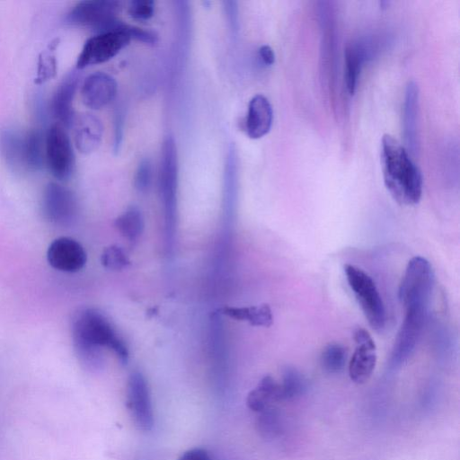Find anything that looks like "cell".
<instances>
[{
	"instance_id": "cell-13",
	"label": "cell",
	"mask_w": 460,
	"mask_h": 460,
	"mask_svg": "<svg viewBox=\"0 0 460 460\" xmlns=\"http://www.w3.org/2000/svg\"><path fill=\"white\" fill-rule=\"evenodd\" d=\"M353 338L357 346L349 363V376L352 382L361 385L370 378L375 370L376 347L365 329H357Z\"/></svg>"
},
{
	"instance_id": "cell-30",
	"label": "cell",
	"mask_w": 460,
	"mask_h": 460,
	"mask_svg": "<svg viewBox=\"0 0 460 460\" xmlns=\"http://www.w3.org/2000/svg\"><path fill=\"white\" fill-rule=\"evenodd\" d=\"M129 16L138 21H147L155 13V2L152 0H134L128 4Z\"/></svg>"
},
{
	"instance_id": "cell-34",
	"label": "cell",
	"mask_w": 460,
	"mask_h": 460,
	"mask_svg": "<svg viewBox=\"0 0 460 460\" xmlns=\"http://www.w3.org/2000/svg\"><path fill=\"white\" fill-rule=\"evenodd\" d=\"M259 57L261 59V61L267 66H270L275 62L274 51L268 45H263L260 48Z\"/></svg>"
},
{
	"instance_id": "cell-12",
	"label": "cell",
	"mask_w": 460,
	"mask_h": 460,
	"mask_svg": "<svg viewBox=\"0 0 460 460\" xmlns=\"http://www.w3.org/2000/svg\"><path fill=\"white\" fill-rule=\"evenodd\" d=\"M47 261L57 270L74 273L84 267L87 254L78 241L61 236L54 239L49 245Z\"/></svg>"
},
{
	"instance_id": "cell-5",
	"label": "cell",
	"mask_w": 460,
	"mask_h": 460,
	"mask_svg": "<svg viewBox=\"0 0 460 460\" xmlns=\"http://www.w3.org/2000/svg\"><path fill=\"white\" fill-rule=\"evenodd\" d=\"M344 272L369 325L376 331H381L385 325V309L374 280L362 269L353 264H345Z\"/></svg>"
},
{
	"instance_id": "cell-22",
	"label": "cell",
	"mask_w": 460,
	"mask_h": 460,
	"mask_svg": "<svg viewBox=\"0 0 460 460\" xmlns=\"http://www.w3.org/2000/svg\"><path fill=\"white\" fill-rule=\"evenodd\" d=\"M23 161L29 171H39L45 164V137L38 128L23 135Z\"/></svg>"
},
{
	"instance_id": "cell-15",
	"label": "cell",
	"mask_w": 460,
	"mask_h": 460,
	"mask_svg": "<svg viewBox=\"0 0 460 460\" xmlns=\"http://www.w3.org/2000/svg\"><path fill=\"white\" fill-rule=\"evenodd\" d=\"M78 85V75L73 71L57 87L50 102L52 115L65 128L75 119L73 101Z\"/></svg>"
},
{
	"instance_id": "cell-7",
	"label": "cell",
	"mask_w": 460,
	"mask_h": 460,
	"mask_svg": "<svg viewBox=\"0 0 460 460\" xmlns=\"http://www.w3.org/2000/svg\"><path fill=\"white\" fill-rule=\"evenodd\" d=\"M121 3L115 0H84L78 2L66 15L65 22L91 29L95 34L111 30Z\"/></svg>"
},
{
	"instance_id": "cell-27",
	"label": "cell",
	"mask_w": 460,
	"mask_h": 460,
	"mask_svg": "<svg viewBox=\"0 0 460 460\" xmlns=\"http://www.w3.org/2000/svg\"><path fill=\"white\" fill-rule=\"evenodd\" d=\"M347 361V350L341 344L332 343L324 348L320 362L323 369L329 374L340 373Z\"/></svg>"
},
{
	"instance_id": "cell-11",
	"label": "cell",
	"mask_w": 460,
	"mask_h": 460,
	"mask_svg": "<svg viewBox=\"0 0 460 460\" xmlns=\"http://www.w3.org/2000/svg\"><path fill=\"white\" fill-rule=\"evenodd\" d=\"M426 315V310L405 311L392 352V363L394 366L401 365L413 353L420 338Z\"/></svg>"
},
{
	"instance_id": "cell-9",
	"label": "cell",
	"mask_w": 460,
	"mask_h": 460,
	"mask_svg": "<svg viewBox=\"0 0 460 460\" xmlns=\"http://www.w3.org/2000/svg\"><path fill=\"white\" fill-rule=\"evenodd\" d=\"M126 405L135 426L149 431L154 426V411L150 390L144 375L139 371L130 374L127 383Z\"/></svg>"
},
{
	"instance_id": "cell-1",
	"label": "cell",
	"mask_w": 460,
	"mask_h": 460,
	"mask_svg": "<svg viewBox=\"0 0 460 460\" xmlns=\"http://www.w3.org/2000/svg\"><path fill=\"white\" fill-rule=\"evenodd\" d=\"M71 330L76 356L87 370L96 372L103 367L104 347L113 350L122 364H127L128 347L100 310L85 308L77 312L72 320Z\"/></svg>"
},
{
	"instance_id": "cell-25",
	"label": "cell",
	"mask_w": 460,
	"mask_h": 460,
	"mask_svg": "<svg viewBox=\"0 0 460 460\" xmlns=\"http://www.w3.org/2000/svg\"><path fill=\"white\" fill-rule=\"evenodd\" d=\"M59 44V39L52 40L40 53L37 61L36 76L34 83L42 84L54 78L58 71V59L56 50Z\"/></svg>"
},
{
	"instance_id": "cell-33",
	"label": "cell",
	"mask_w": 460,
	"mask_h": 460,
	"mask_svg": "<svg viewBox=\"0 0 460 460\" xmlns=\"http://www.w3.org/2000/svg\"><path fill=\"white\" fill-rule=\"evenodd\" d=\"M178 460H211L207 450L195 447L185 451Z\"/></svg>"
},
{
	"instance_id": "cell-10",
	"label": "cell",
	"mask_w": 460,
	"mask_h": 460,
	"mask_svg": "<svg viewBox=\"0 0 460 460\" xmlns=\"http://www.w3.org/2000/svg\"><path fill=\"white\" fill-rule=\"evenodd\" d=\"M77 210V199L71 190L53 181L46 185L41 199V211L46 220L67 226L75 218Z\"/></svg>"
},
{
	"instance_id": "cell-18",
	"label": "cell",
	"mask_w": 460,
	"mask_h": 460,
	"mask_svg": "<svg viewBox=\"0 0 460 460\" xmlns=\"http://www.w3.org/2000/svg\"><path fill=\"white\" fill-rule=\"evenodd\" d=\"M418 87L410 82L403 103V136L409 150L417 151Z\"/></svg>"
},
{
	"instance_id": "cell-3",
	"label": "cell",
	"mask_w": 460,
	"mask_h": 460,
	"mask_svg": "<svg viewBox=\"0 0 460 460\" xmlns=\"http://www.w3.org/2000/svg\"><path fill=\"white\" fill-rule=\"evenodd\" d=\"M178 160L175 142L168 137L163 143L159 172V190L164 207L166 243H173L177 211Z\"/></svg>"
},
{
	"instance_id": "cell-19",
	"label": "cell",
	"mask_w": 460,
	"mask_h": 460,
	"mask_svg": "<svg viewBox=\"0 0 460 460\" xmlns=\"http://www.w3.org/2000/svg\"><path fill=\"white\" fill-rule=\"evenodd\" d=\"M279 401H281L279 384L270 376L262 377L246 398L248 408L258 413Z\"/></svg>"
},
{
	"instance_id": "cell-29",
	"label": "cell",
	"mask_w": 460,
	"mask_h": 460,
	"mask_svg": "<svg viewBox=\"0 0 460 460\" xmlns=\"http://www.w3.org/2000/svg\"><path fill=\"white\" fill-rule=\"evenodd\" d=\"M101 262L103 267L111 270H119L130 264L128 255L118 245L106 247L101 255Z\"/></svg>"
},
{
	"instance_id": "cell-28",
	"label": "cell",
	"mask_w": 460,
	"mask_h": 460,
	"mask_svg": "<svg viewBox=\"0 0 460 460\" xmlns=\"http://www.w3.org/2000/svg\"><path fill=\"white\" fill-rule=\"evenodd\" d=\"M257 429L263 438H274L278 437L282 430V420L277 409L270 407L259 412Z\"/></svg>"
},
{
	"instance_id": "cell-32",
	"label": "cell",
	"mask_w": 460,
	"mask_h": 460,
	"mask_svg": "<svg viewBox=\"0 0 460 460\" xmlns=\"http://www.w3.org/2000/svg\"><path fill=\"white\" fill-rule=\"evenodd\" d=\"M127 31L131 40H136L145 44L154 45L158 40L157 34L150 30H145L128 24Z\"/></svg>"
},
{
	"instance_id": "cell-8",
	"label": "cell",
	"mask_w": 460,
	"mask_h": 460,
	"mask_svg": "<svg viewBox=\"0 0 460 460\" xmlns=\"http://www.w3.org/2000/svg\"><path fill=\"white\" fill-rule=\"evenodd\" d=\"M45 163L58 181L69 179L75 168V154L65 128L56 122L45 136Z\"/></svg>"
},
{
	"instance_id": "cell-4",
	"label": "cell",
	"mask_w": 460,
	"mask_h": 460,
	"mask_svg": "<svg viewBox=\"0 0 460 460\" xmlns=\"http://www.w3.org/2000/svg\"><path fill=\"white\" fill-rule=\"evenodd\" d=\"M434 283L429 261L421 256L411 258L399 286L398 296L405 310H428Z\"/></svg>"
},
{
	"instance_id": "cell-16",
	"label": "cell",
	"mask_w": 460,
	"mask_h": 460,
	"mask_svg": "<svg viewBox=\"0 0 460 460\" xmlns=\"http://www.w3.org/2000/svg\"><path fill=\"white\" fill-rule=\"evenodd\" d=\"M74 143L82 154H91L100 146L103 127L93 114L83 113L75 117L72 124Z\"/></svg>"
},
{
	"instance_id": "cell-2",
	"label": "cell",
	"mask_w": 460,
	"mask_h": 460,
	"mask_svg": "<svg viewBox=\"0 0 460 460\" xmlns=\"http://www.w3.org/2000/svg\"><path fill=\"white\" fill-rule=\"evenodd\" d=\"M381 164L385 188L400 205L417 204L422 194V176L405 147L393 136L381 140Z\"/></svg>"
},
{
	"instance_id": "cell-20",
	"label": "cell",
	"mask_w": 460,
	"mask_h": 460,
	"mask_svg": "<svg viewBox=\"0 0 460 460\" xmlns=\"http://www.w3.org/2000/svg\"><path fill=\"white\" fill-rule=\"evenodd\" d=\"M0 152L8 167L13 171L25 168L23 161V135L5 128L0 133Z\"/></svg>"
},
{
	"instance_id": "cell-23",
	"label": "cell",
	"mask_w": 460,
	"mask_h": 460,
	"mask_svg": "<svg viewBox=\"0 0 460 460\" xmlns=\"http://www.w3.org/2000/svg\"><path fill=\"white\" fill-rule=\"evenodd\" d=\"M222 314L230 318L246 321L253 326L270 327L273 323V315L268 305L234 307L226 306Z\"/></svg>"
},
{
	"instance_id": "cell-14",
	"label": "cell",
	"mask_w": 460,
	"mask_h": 460,
	"mask_svg": "<svg viewBox=\"0 0 460 460\" xmlns=\"http://www.w3.org/2000/svg\"><path fill=\"white\" fill-rule=\"evenodd\" d=\"M117 94L115 79L103 72H94L83 82L81 97L83 103L93 110H100L111 102Z\"/></svg>"
},
{
	"instance_id": "cell-17",
	"label": "cell",
	"mask_w": 460,
	"mask_h": 460,
	"mask_svg": "<svg viewBox=\"0 0 460 460\" xmlns=\"http://www.w3.org/2000/svg\"><path fill=\"white\" fill-rule=\"evenodd\" d=\"M273 120L272 107L262 94L254 95L248 105L245 119V131L252 139H258L269 133Z\"/></svg>"
},
{
	"instance_id": "cell-26",
	"label": "cell",
	"mask_w": 460,
	"mask_h": 460,
	"mask_svg": "<svg viewBox=\"0 0 460 460\" xmlns=\"http://www.w3.org/2000/svg\"><path fill=\"white\" fill-rule=\"evenodd\" d=\"M279 384L281 401L296 399L307 390V380L305 376L290 367L283 370L281 381Z\"/></svg>"
},
{
	"instance_id": "cell-24",
	"label": "cell",
	"mask_w": 460,
	"mask_h": 460,
	"mask_svg": "<svg viewBox=\"0 0 460 460\" xmlns=\"http://www.w3.org/2000/svg\"><path fill=\"white\" fill-rule=\"evenodd\" d=\"M115 226L122 236L130 242L137 241L145 227L141 210L135 206L128 208L115 220Z\"/></svg>"
},
{
	"instance_id": "cell-21",
	"label": "cell",
	"mask_w": 460,
	"mask_h": 460,
	"mask_svg": "<svg viewBox=\"0 0 460 460\" xmlns=\"http://www.w3.org/2000/svg\"><path fill=\"white\" fill-rule=\"evenodd\" d=\"M369 55L368 48L363 42L353 43L345 50V84L348 93L354 94L363 63Z\"/></svg>"
},
{
	"instance_id": "cell-31",
	"label": "cell",
	"mask_w": 460,
	"mask_h": 460,
	"mask_svg": "<svg viewBox=\"0 0 460 460\" xmlns=\"http://www.w3.org/2000/svg\"><path fill=\"white\" fill-rule=\"evenodd\" d=\"M153 176V167L149 159H143L137 169L135 178H134V186L135 188L140 191H146L151 185Z\"/></svg>"
},
{
	"instance_id": "cell-6",
	"label": "cell",
	"mask_w": 460,
	"mask_h": 460,
	"mask_svg": "<svg viewBox=\"0 0 460 460\" xmlns=\"http://www.w3.org/2000/svg\"><path fill=\"white\" fill-rule=\"evenodd\" d=\"M127 26V23L119 20L113 31L94 34L89 38L77 58L76 68L84 69L107 62L119 54L131 40Z\"/></svg>"
}]
</instances>
